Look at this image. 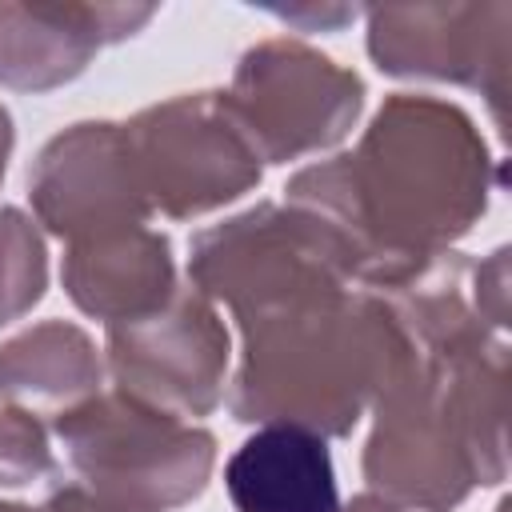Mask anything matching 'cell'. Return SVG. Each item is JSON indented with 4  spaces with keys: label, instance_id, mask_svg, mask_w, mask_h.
<instances>
[{
    "label": "cell",
    "instance_id": "cell-3",
    "mask_svg": "<svg viewBox=\"0 0 512 512\" xmlns=\"http://www.w3.org/2000/svg\"><path fill=\"white\" fill-rule=\"evenodd\" d=\"M244 352L228 408L240 424L348 436L372 408L408 340L388 304L344 288L240 324Z\"/></svg>",
    "mask_w": 512,
    "mask_h": 512
},
{
    "label": "cell",
    "instance_id": "cell-19",
    "mask_svg": "<svg viewBox=\"0 0 512 512\" xmlns=\"http://www.w3.org/2000/svg\"><path fill=\"white\" fill-rule=\"evenodd\" d=\"M344 512H404V508H400V504H388V500L376 496V492H360V496H352V504H348Z\"/></svg>",
    "mask_w": 512,
    "mask_h": 512
},
{
    "label": "cell",
    "instance_id": "cell-20",
    "mask_svg": "<svg viewBox=\"0 0 512 512\" xmlns=\"http://www.w3.org/2000/svg\"><path fill=\"white\" fill-rule=\"evenodd\" d=\"M12 144H16L12 116H8V108L0 104V180H4V168H8V156H12Z\"/></svg>",
    "mask_w": 512,
    "mask_h": 512
},
{
    "label": "cell",
    "instance_id": "cell-1",
    "mask_svg": "<svg viewBox=\"0 0 512 512\" xmlns=\"http://www.w3.org/2000/svg\"><path fill=\"white\" fill-rule=\"evenodd\" d=\"M496 180V160L464 108L396 92L352 152L300 168L284 192L348 240L356 284L368 288L468 236Z\"/></svg>",
    "mask_w": 512,
    "mask_h": 512
},
{
    "label": "cell",
    "instance_id": "cell-6",
    "mask_svg": "<svg viewBox=\"0 0 512 512\" xmlns=\"http://www.w3.org/2000/svg\"><path fill=\"white\" fill-rule=\"evenodd\" d=\"M132 164L152 212L196 220L252 192L264 160L236 124L224 92H184L124 124Z\"/></svg>",
    "mask_w": 512,
    "mask_h": 512
},
{
    "label": "cell",
    "instance_id": "cell-9",
    "mask_svg": "<svg viewBox=\"0 0 512 512\" xmlns=\"http://www.w3.org/2000/svg\"><path fill=\"white\" fill-rule=\"evenodd\" d=\"M364 16L380 72L476 88L504 120L512 4H388Z\"/></svg>",
    "mask_w": 512,
    "mask_h": 512
},
{
    "label": "cell",
    "instance_id": "cell-2",
    "mask_svg": "<svg viewBox=\"0 0 512 512\" xmlns=\"http://www.w3.org/2000/svg\"><path fill=\"white\" fill-rule=\"evenodd\" d=\"M504 384V336L456 356L408 344L372 400L368 492L404 512H452L476 484H500L508 472Z\"/></svg>",
    "mask_w": 512,
    "mask_h": 512
},
{
    "label": "cell",
    "instance_id": "cell-4",
    "mask_svg": "<svg viewBox=\"0 0 512 512\" xmlns=\"http://www.w3.org/2000/svg\"><path fill=\"white\" fill-rule=\"evenodd\" d=\"M188 280L204 300H224L240 324L344 292L356 284L348 240L296 204H256L192 236Z\"/></svg>",
    "mask_w": 512,
    "mask_h": 512
},
{
    "label": "cell",
    "instance_id": "cell-10",
    "mask_svg": "<svg viewBox=\"0 0 512 512\" xmlns=\"http://www.w3.org/2000/svg\"><path fill=\"white\" fill-rule=\"evenodd\" d=\"M28 196L36 220L68 244L152 216L124 124L112 120H84L52 136L28 168Z\"/></svg>",
    "mask_w": 512,
    "mask_h": 512
},
{
    "label": "cell",
    "instance_id": "cell-7",
    "mask_svg": "<svg viewBox=\"0 0 512 512\" xmlns=\"http://www.w3.org/2000/svg\"><path fill=\"white\" fill-rule=\"evenodd\" d=\"M236 124L264 164L336 148L364 108V80L304 40L252 44L224 92Z\"/></svg>",
    "mask_w": 512,
    "mask_h": 512
},
{
    "label": "cell",
    "instance_id": "cell-21",
    "mask_svg": "<svg viewBox=\"0 0 512 512\" xmlns=\"http://www.w3.org/2000/svg\"><path fill=\"white\" fill-rule=\"evenodd\" d=\"M0 512H32L28 504H12V500H0Z\"/></svg>",
    "mask_w": 512,
    "mask_h": 512
},
{
    "label": "cell",
    "instance_id": "cell-14",
    "mask_svg": "<svg viewBox=\"0 0 512 512\" xmlns=\"http://www.w3.org/2000/svg\"><path fill=\"white\" fill-rule=\"evenodd\" d=\"M104 360L92 336L68 320H44L0 344V400L24 412H64L100 392Z\"/></svg>",
    "mask_w": 512,
    "mask_h": 512
},
{
    "label": "cell",
    "instance_id": "cell-18",
    "mask_svg": "<svg viewBox=\"0 0 512 512\" xmlns=\"http://www.w3.org/2000/svg\"><path fill=\"white\" fill-rule=\"evenodd\" d=\"M272 16H280L284 24H296L304 32H316V28H340V24L356 20V8H272Z\"/></svg>",
    "mask_w": 512,
    "mask_h": 512
},
{
    "label": "cell",
    "instance_id": "cell-5",
    "mask_svg": "<svg viewBox=\"0 0 512 512\" xmlns=\"http://www.w3.org/2000/svg\"><path fill=\"white\" fill-rule=\"evenodd\" d=\"M52 432L84 488L152 512L196 500L216 464V436L208 428L144 408L116 388L56 412Z\"/></svg>",
    "mask_w": 512,
    "mask_h": 512
},
{
    "label": "cell",
    "instance_id": "cell-8",
    "mask_svg": "<svg viewBox=\"0 0 512 512\" xmlns=\"http://www.w3.org/2000/svg\"><path fill=\"white\" fill-rule=\"evenodd\" d=\"M104 360L116 392L176 420H200L224 400L228 328L192 284L148 316L108 324Z\"/></svg>",
    "mask_w": 512,
    "mask_h": 512
},
{
    "label": "cell",
    "instance_id": "cell-11",
    "mask_svg": "<svg viewBox=\"0 0 512 512\" xmlns=\"http://www.w3.org/2000/svg\"><path fill=\"white\" fill-rule=\"evenodd\" d=\"M152 16V4H0V84L16 92L60 88Z\"/></svg>",
    "mask_w": 512,
    "mask_h": 512
},
{
    "label": "cell",
    "instance_id": "cell-13",
    "mask_svg": "<svg viewBox=\"0 0 512 512\" xmlns=\"http://www.w3.org/2000/svg\"><path fill=\"white\" fill-rule=\"evenodd\" d=\"M236 512H340L336 468L324 436L264 424L224 464Z\"/></svg>",
    "mask_w": 512,
    "mask_h": 512
},
{
    "label": "cell",
    "instance_id": "cell-17",
    "mask_svg": "<svg viewBox=\"0 0 512 512\" xmlns=\"http://www.w3.org/2000/svg\"><path fill=\"white\" fill-rule=\"evenodd\" d=\"M32 512H152V508H140V504H124V500H112L104 492H92L84 484H68L60 492H52L40 508Z\"/></svg>",
    "mask_w": 512,
    "mask_h": 512
},
{
    "label": "cell",
    "instance_id": "cell-16",
    "mask_svg": "<svg viewBox=\"0 0 512 512\" xmlns=\"http://www.w3.org/2000/svg\"><path fill=\"white\" fill-rule=\"evenodd\" d=\"M52 472V444L36 412L0 404V484H32Z\"/></svg>",
    "mask_w": 512,
    "mask_h": 512
},
{
    "label": "cell",
    "instance_id": "cell-12",
    "mask_svg": "<svg viewBox=\"0 0 512 512\" xmlns=\"http://www.w3.org/2000/svg\"><path fill=\"white\" fill-rule=\"evenodd\" d=\"M60 280L84 316L104 324L136 320L168 304L176 292L172 244L148 224L84 236L68 244Z\"/></svg>",
    "mask_w": 512,
    "mask_h": 512
},
{
    "label": "cell",
    "instance_id": "cell-15",
    "mask_svg": "<svg viewBox=\"0 0 512 512\" xmlns=\"http://www.w3.org/2000/svg\"><path fill=\"white\" fill-rule=\"evenodd\" d=\"M48 288V252L32 216L0 208V324L20 320Z\"/></svg>",
    "mask_w": 512,
    "mask_h": 512
}]
</instances>
